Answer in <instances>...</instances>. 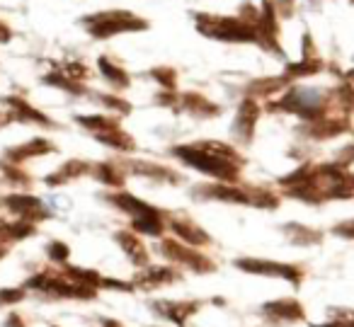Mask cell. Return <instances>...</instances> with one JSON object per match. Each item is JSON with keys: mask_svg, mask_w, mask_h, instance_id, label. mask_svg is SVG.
I'll return each mask as SVG.
<instances>
[{"mask_svg": "<svg viewBox=\"0 0 354 327\" xmlns=\"http://www.w3.org/2000/svg\"><path fill=\"white\" fill-rule=\"evenodd\" d=\"M104 201H107V204H112L117 211H122V214H127L129 218H138V216L158 214L156 206L146 204L143 199H138V196L129 194V191H114V194L104 196Z\"/></svg>", "mask_w": 354, "mask_h": 327, "instance_id": "cell-10", "label": "cell"}, {"mask_svg": "<svg viewBox=\"0 0 354 327\" xmlns=\"http://www.w3.org/2000/svg\"><path fill=\"white\" fill-rule=\"evenodd\" d=\"M44 250H46V259L51 262V267L61 269V267H66V264H71V247L64 240H49Z\"/></svg>", "mask_w": 354, "mask_h": 327, "instance_id": "cell-19", "label": "cell"}, {"mask_svg": "<svg viewBox=\"0 0 354 327\" xmlns=\"http://www.w3.org/2000/svg\"><path fill=\"white\" fill-rule=\"evenodd\" d=\"M100 291H117V293H133L136 286H133L131 279H114V277H102V286Z\"/></svg>", "mask_w": 354, "mask_h": 327, "instance_id": "cell-22", "label": "cell"}, {"mask_svg": "<svg viewBox=\"0 0 354 327\" xmlns=\"http://www.w3.org/2000/svg\"><path fill=\"white\" fill-rule=\"evenodd\" d=\"M165 223H167V230L172 233V238L180 240V243H185V245H189V247L204 250V247H209V245L214 243L212 235H209L202 225H197L194 221H189V218L165 216Z\"/></svg>", "mask_w": 354, "mask_h": 327, "instance_id": "cell-7", "label": "cell"}, {"mask_svg": "<svg viewBox=\"0 0 354 327\" xmlns=\"http://www.w3.org/2000/svg\"><path fill=\"white\" fill-rule=\"evenodd\" d=\"M6 102L10 104V112H8L10 119H17V122H25V124H39V127H54V122H51L46 114H41L39 109H35L30 102H25V100L10 97V100H6Z\"/></svg>", "mask_w": 354, "mask_h": 327, "instance_id": "cell-12", "label": "cell"}, {"mask_svg": "<svg viewBox=\"0 0 354 327\" xmlns=\"http://www.w3.org/2000/svg\"><path fill=\"white\" fill-rule=\"evenodd\" d=\"M90 175L97 182H102L104 187H122L124 185V175L119 172V167H114V162H97L93 165Z\"/></svg>", "mask_w": 354, "mask_h": 327, "instance_id": "cell-18", "label": "cell"}, {"mask_svg": "<svg viewBox=\"0 0 354 327\" xmlns=\"http://www.w3.org/2000/svg\"><path fill=\"white\" fill-rule=\"evenodd\" d=\"M61 274H64L66 279H71V281L75 283H83V286H90V288H97L102 286V277L104 274H100L97 269H88V267H75V264H66V267L59 269Z\"/></svg>", "mask_w": 354, "mask_h": 327, "instance_id": "cell-16", "label": "cell"}, {"mask_svg": "<svg viewBox=\"0 0 354 327\" xmlns=\"http://www.w3.org/2000/svg\"><path fill=\"white\" fill-rule=\"evenodd\" d=\"M10 122V117H8V114H0V127H3V124H8Z\"/></svg>", "mask_w": 354, "mask_h": 327, "instance_id": "cell-26", "label": "cell"}, {"mask_svg": "<svg viewBox=\"0 0 354 327\" xmlns=\"http://www.w3.org/2000/svg\"><path fill=\"white\" fill-rule=\"evenodd\" d=\"M114 243L119 245V250L124 252V257L133 264V269H143L151 264V252L143 245L141 235H136L131 228H122L114 233Z\"/></svg>", "mask_w": 354, "mask_h": 327, "instance_id": "cell-8", "label": "cell"}, {"mask_svg": "<svg viewBox=\"0 0 354 327\" xmlns=\"http://www.w3.org/2000/svg\"><path fill=\"white\" fill-rule=\"evenodd\" d=\"M129 170L133 172V175H143L148 177V180H156V182H167V185H177V182L183 180L180 175H175L172 170H167V167L162 165H151V162H129Z\"/></svg>", "mask_w": 354, "mask_h": 327, "instance_id": "cell-14", "label": "cell"}, {"mask_svg": "<svg viewBox=\"0 0 354 327\" xmlns=\"http://www.w3.org/2000/svg\"><path fill=\"white\" fill-rule=\"evenodd\" d=\"M85 172H93V165H90V162L71 160V162H66L61 170H56L54 175L46 177V185H49V187H61V185H66V182L75 180V177H83Z\"/></svg>", "mask_w": 354, "mask_h": 327, "instance_id": "cell-15", "label": "cell"}, {"mask_svg": "<svg viewBox=\"0 0 354 327\" xmlns=\"http://www.w3.org/2000/svg\"><path fill=\"white\" fill-rule=\"evenodd\" d=\"M0 327H27L25 315H22V312H17V310H10L6 315V320H3V325H0Z\"/></svg>", "mask_w": 354, "mask_h": 327, "instance_id": "cell-24", "label": "cell"}, {"mask_svg": "<svg viewBox=\"0 0 354 327\" xmlns=\"http://www.w3.org/2000/svg\"><path fill=\"white\" fill-rule=\"evenodd\" d=\"M233 267L243 274H252V277H270V279H281V281H289L294 286H299L304 272L294 264L284 262H272V259H260V257H238L233 259Z\"/></svg>", "mask_w": 354, "mask_h": 327, "instance_id": "cell-3", "label": "cell"}, {"mask_svg": "<svg viewBox=\"0 0 354 327\" xmlns=\"http://www.w3.org/2000/svg\"><path fill=\"white\" fill-rule=\"evenodd\" d=\"M153 75H156L158 83L165 85V88H172V85H175V71H170V68H158V71H153Z\"/></svg>", "mask_w": 354, "mask_h": 327, "instance_id": "cell-23", "label": "cell"}, {"mask_svg": "<svg viewBox=\"0 0 354 327\" xmlns=\"http://www.w3.org/2000/svg\"><path fill=\"white\" fill-rule=\"evenodd\" d=\"M204 301H170V298H156L148 301V310L160 320L170 322L175 327H187V322L202 310Z\"/></svg>", "mask_w": 354, "mask_h": 327, "instance_id": "cell-4", "label": "cell"}, {"mask_svg": "<svg viewBox=\"0 0 354 327\" xmlns=\"http://www.w3.org/2000/svg\"><path fill=\"white\" fill-rule=\"evenodd\" d=\"M100 71H102V73H104V78H107L109 83H112L117 90L129 88V83H131V80H129V75L124 73L122 68H117V66H112V64H109V61H104V59L100 61Z\"/></svg>", "mask_w": 354, "mask_h": 327, "instance_id": "cell-20", "label": "cell"}, {"mask_svg": "<svg viewBox=\"0 0 354 327\" xmlns=\"http://www.w3.org/2000/svg\"><path fill=\"white\" fill-rule=\"evenodd\" d=\"M260 315L267 322H274V325H284V322H296L304 317V308L294 298H277V301L262 303Z\"/></svg>", "mask_w": 354, "mask_h": 327, "instance_id": "cell-9", "label": "cell"}, {"mask_svg": "<svg viewBox=\"0 0 354 327\" xmlns=\"http://www.w3.org/2000/svg\"><path fill=\"white\" fill-rule=\"evenodd\" d=\"M158 252H160V257L165 259L167 264L177 267L180 272L197 274V277L216 272V262H214L204 250L189 247V245L180 243V240H175V238H162L160 245H158Z\"/></svg>", "mask_w": 354, "mask_h": 327, "instance_id": "cell-2", "label": "cell"}, {"mask_svg": "<svg viewBox=\"0 0 354 327\" xmlns=\"http://www.w3.org/2000/svg\"><path fill=\"white\" fill-rule=\"evenodd\" d=\"M257 104L252 100H245V102L238 107V114H236V122H233L231 131L236 136V141L241 143H250L252 141V131H255V122H257Z\"/></svg>", "mask_w": 354, "mask_h": 327, "instance_id": "cell-11", "label": "cell"}, {"mask_svg": "<svg viewBox=\"0 0 354 327\" xmlns=\"http://www.w3.org/2000/svg\"><path fill=\"white\" fill-rule=\"evenodd\" d=\"M22 286L27 288V293L37 296L39 301H95L97 298V288L83 286V283H75L71 279H66L59 269H39V272L30 274V277L22 281Z\"/></svg>", "mask_w": 354, "mask_h": 327, "instance_id": "cell-1", "label": "cell"}, {"mask_svg": "<svg viewBox=\"0 0 354 327\" xmlns=\"http://www.w3.org/2000/svg\"><path fill=\"white\" fill-rule=\"evenodd\" d=\"M183 107L192 114H202V117H216L218 114V107L212 104L207 97H202L199 93H189V95H183Z\"/></svg>", "mask_w": 354, "mask_h": 327, "instance_id": "cell-17", "label": "cell"}, {"mask_svg": "<svg viewBox=\"0 0 354 327\" xmlns=\"http://www.w3.org/2000/svg\"><path fill=\"white\" fill-rule=\"evenodd\" d=\"M30 296L27 293V288L22 286H3L0 288V308H12V306H17V303H22L25 298Z\"/></svg>", "mask_w": 354, "mask_h": 327, "instance_id": "cell-21", "label": "cell"}, {"mask_svg": "<svg viewBox=\"0 0 354 327\" xmlns=\"http://www.w3.org/2000/svg\"><path fill=\"white\" fill-rule=\"evenodd\" d=\"M100 327H124L119 320H114V317H100Z\"/></svg>", "mask_w": 354, "mask_h": 327, "instance_id": "cell-25", "label": "cell"}, {"mask_svg": "<svg viewBox=\"0 0 354 327\" xmlns=\"http://www.w3.org/2000/svg\"><path fill=\"white\" fill-rule=\"evenodd\" d=\"M185 279V272H180L172 264H148L143 269H136L131 277L136 291H156L162 286H172V283H180Z\"/></svg>", "mask_w": 354, "mask_h": 327, "instance_id": "cell-5", "label": "cell"}, {"mask_svg": "<svg viewBox=\"0 0 354 327\" xmlns=\"http://www.w3.org/2000/svg\"><path fill=\"white\" fill-rule=\"evenodd\" d=\"M51 327H59V325H51Z\"/></svg>", "mask_w": 354, "mask_h": 327, "instance_id": "cell-27", "label": "cell"}, {"mask_svg": "<svg viewBox=\"0 0 354 327\" xmlns=\"http://www.w3.org/2000/svg\"><path fill=\"white\" fill-rule=\"evenodd\" d=\"M46 153H54V143H49L46 138H32V141L22 143V146H15L6 153V158L10 162H25L30 158H37V156H46Z\"/></svg>", "mask_w": 354, "mask_h": 327, "instance_id": "cell-13", "label": "cell"}, {"mask_svg": "<svg viewBox=\"0 0 354 327\" xmlns=\"http://www.w3.org/2000/svg\"><path fill=\"white\" fill-rule=\"evenodd\" d=\"M3 206H6L8 211H12L20 221H30V223H35V225L51 216L37 196L25 194V191H12V194H8L6 199H3Z\"/></svg>", "mask_w": 354, "mask_h": 327, "instance_id": "cell-6", "label": "cell"}]
</instances>
